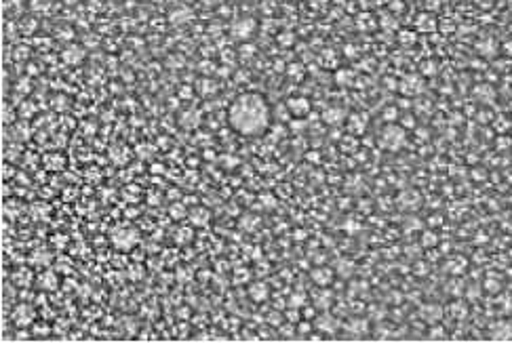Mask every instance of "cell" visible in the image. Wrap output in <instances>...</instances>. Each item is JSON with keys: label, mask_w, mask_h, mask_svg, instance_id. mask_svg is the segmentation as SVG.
Masks as SVG:
<instances>
[{"label": "cell", "mask_w": 512, "mask_h": 343, "mask_svg": "<svg viewBox=\"0 0 512 343\" xmlns=\"http://www.w3.org/2000/svg\"><path fill=\"white\" fill-rule=\"evenodd\" d=\"M228 122L240 135H262L270 124V106L260 93H243L228 108Z\"/></svg>", "instance_id": "cell-1"}, {"label": "cell", "mask_w": 512, "mask_h": 343, "mask_svg": "<svg viewBox=\"0 0 512 343\" xmlns=\"http://www.w3.org/2000/svg\"><path fill=\"white\" fill-rule=\"evenodd\" d=\"M403 144H405V128L394 126V124H388V126L381 131V146L386 148V150L396 152Z\"/></svg>", "instance_id": "cell-2"}, {"label": "cell", "mask_w": 512, "mask_h": 343, "mask_svg": "<svg viewBox=\"0 0 512 343\" xmlns=\"http://www.w3.org/2000/svg\"><path fill=\"white\" fill-rule=\"evenodd\" d=\"M230 32H232V36H236L240 40H247L255 32V21L251 17H240V19H236L232 23V30Z\"/></svg>", "instance_id": "cell-3"}, {"label": "cell", "mask_w": 512, "mask_h": 343, "mask_svg": "<svg viewBox=\"0 0 512 343\" xmlns=\"http://www.w3.org/2000/svg\"><path fill=\"white\" fill-rule=\"evenodd\" d=\"M443 307H440L438 303H424L422 307H420V318L424 320V322H428V324H436L440 318H443Z\"/></svg>", "instance_id": "cell-4"}, {"label": "cell", "mask_w": 512, "mask_h": 343, "mask_svg": "<svg viewBox=\"0 0 512 343\" xmlns=\"http://www.w3.org/2000/svg\"><path fill=\"white\" fill-rule=\"evenodd\" d=\"M316 328L325 335H335L337 328H339V320L333 316V314H321V316L316 318Z\"/></svg>", "instance_id": "cell-5"}, {"label": "cell", "mask_w": 512, "mask_h": 343, "mask_svg": "<svg viewBox=\"0 0 512 343\" xmlns=\"http://www.w3.org/2000/svg\"><path fill=\"white\" fill-rule=\"evenodd\" d=\"M11 318L15 320L17 326H30L34 324V310L30 305H17Z\"/></svg>", "instance_id": "cell-6"}, {"label": "cell", "mask_w": 512, "mask_h": 343, "mask_svg": "<svg viewBox=\"0 0 512 343\" xmlns=\"http://www.w3.org/2000/svg\"><path fill=\"white\" fill-rule=\"evenodd\" d=\"M422 204V198L415 190H407L403 192L401 196H398V207L405 209V211H415L418 207Z\"/></svg>", "instance_id": "cell-7"}, {"label": "cell", "mask_w": 512, "mask_h": 343, "mask_svg": "<svg viewBox=\"0 0 512 343\" xmlns=\"http://www.w3.org/2000/svg\"><path fill=\"white\" fill-rule=\"evenodd\" d=\"M310 101L304 97H295V99H289L287 101V110L289 114H293V116H306V114L310 112Z\"/></svg>", "instance_id": "cell-8"}, {"label": "cell", "mask_w": 512, "mask_h": 343, "mask_svg": "<svg viewBox=\"0 0 512 343\" xmlns=\"http://www.w3.org/2000/svg\"><path fill=\"white\" fill-rule=\"evenodd\" d=\"M249 295H251L253 301L262 303V301H266V299H268L270 291H268V287H266L264 282H255V284H251V287H249Z\"/></svg>", "instance_id": "cell-9"}, {"label": "cell", "mask_w": 512, "mask_h": 343, "mask_svg": "<svg viewBox=\"0 0 512 343\" xmlns=\"http://www.w3.org/2000/svg\"><path fill=\"white\" fill-rule=\"evenodd\" d=\"M312 280H314L318 287H327V284H331V280H333V271L327 267H316L312 271Z\"/></svg>", "instance_id": "cell-10"}, {"label": "cell", "mask_w": 512, "mask_h": 343, "mask_svg": "<svg viewBox=\"0 0 512 343\" xmlns=\"http://www.w3.org/2000/svg\"><path fill=\"white\" fill-rule=\"evenodd\" d=\"M447 312L451 314V318H453V320H464V318L468 316V305H466L464 301H460V299H455L453 303H449Z\"/></svg>", "instance_id": "cell-11"}, {"label": "cell", "mask_w": 512, "mask_h": 343, "mask_svg": "<svg viewBox=\"0 0 512 343\" xmlns=\"http://www.w3.org/2000/svg\"><path fill=\"white\" fill-rule=\"evenodd\" d=\"M348 331L352 335H367L369 333V320L367 318H352L348 322Z\"/></svg>", "instance_id": "cell-12"}, {"label": "cell", "mask_w": 512, "mask_h": 343, "mask_svg": "<svg viewBox=\"0 0 512 343\" xmlns=\"http://www.w3.org/2000/svg\"><path fill=\"white\" fill-rule=\"evenodd\" d=\"M426 335H428L430 341H443V339H447L449 333H447V328L443 324L436 322V324H430V328H428V333H426Z\"/></svg>", "instance_id": "cell-13"}, {"label": "cell", "mask_w": 512, "mask_h": 343, "mask_svg": "<svg viewBox=\"0 0 512 343\" xmlns=\"http://www.w3.org/2000/svg\"><path fill=\"white\" fill-rule=\"evenodd\" d=\"M61 57H63V61H68V63H78V61H82L84 51L80 47H68Z\"/></svg>", "instance_id": "cell-14"}, {"label": "cell", "mask_w": 512, "mask_h": 343, "mask_svg": "<svg viewBox=\"0 0 512 343\" xmlns=\"http://www.w3.org/2000/svg\"><path fill=\"white\" fill-rule=\"evenodd\" d=\"M447 293L451 295V297H462V293H464V280L460 278V276H453L451 280H449V289H447Z\"/></svg>", "instance_id": "cell-15"}, {"label": "cell", "mask_w": 512, "mask_h": 343, "mask_svg": "<svg viewBox=\"0 0 512 343\" xmlns=\"http://www.w3.org/2000/svg\"><path fill=\"white\" fill-rule=\"evenodd\" d=\"M420 245H422L424 249H432V247L438 245V236H436L432 230H426V232H422V236H420Z\"/></svg>", "instance_id": "cell-16"}, {"label": "cell", "mask_w": 512, "mask_h": 343, "mask_svg": "<svg viewBox=\"0 0 512 343\" xmlns=\"http://www.w3.org/2000/svg\"><path fill=\"white\" fill-rule=\"evenodd\" d=\"M359 118V114H352L350 116V120H348V131H352V133H363L365 131V124H367V120L363 118V120H357Z\"/></svg>", "instance_id": "cell-17"}, {"label": "cell", "mask_w": 512, "mask_h": 343, "mask_svg": "<svg viewBox=\"0 0 512 343\" xmlns=\"http://www.w3.org/2000/svg\"><path fill=\"white\" fill-rule=\"evenodd\" d=\"M491 335H493L491 339H497V341H504V339H510V337H512V328H510L508 324L500 322V324H497V333L493 331Z\"/></svg>", "instance_id": "cell-18"}, {"label": "cell", "mask_w": 512, "mask_h": 343, "mask_svg": "<svg viewBox=\"0 0 512 343\" xmlns=\"http://www.w3.org/2000/svg\"><path fill=\"white\" fill-rule=\"evenodd\" d=\"M464 265H466V261L460 259V257H458L455 261H449V263H447V267H449V271H451L453 276H460L462 271H464Z\"/></svg>", "instance_id": "cell-19"}, {"label": "cell", "mask_w": 512, "mask_h": 343, "mask_svg": "<svg viewBox=\"0 0 512 343\" xmlns=\"http://www.w3.org/2000/svg\"><path fill=\"white\" fill-rule=\"evenodd\" d=\"M51 5H53V0H32V3H30L32 11H36V13H47V9Z\"/></svg>", "instance_id": "cell-20"}, {"label": "cell", "mask_w": 512, "mask_h": 343, "mask_svg": "<svg viewBox=\"0 0 512 343\" xmlns=\"http://www.w3.org/2000/svg\"><path fill=\"white\" fill-rule=\"evenodd\" d=\"M428 271H430V263H426V261H415V265H413V274H415V276L424 278V276H428Z\"/></svg>", "instance_id": "cell-21"}, {"label": "cell", "mask_w": 512, "mask_h": 343, "mask_svg": "<svg viewBox=\"0 0 512 343\" xmlns=\"http://www.w3.org/2000/svg\"><path fill=\"white\" fill-rule=\"evenodd\" d=\"M284 318H287L289 322H293V324H300V320H304V314L300 310H287L284 312Z\"/></svg>", "instance_id": "cell-22"}, {"label": "cell", "mask_w": 512, "mask_h": 343, "mask_svg": "<svg viewBox=\"0 0 512 343\" xmlns=\"http://www.w3.org/2000/svg\"><path fill=\"white\" fill-rule=\"evenodd\" d=\"M396 118H398V110H396L394 106H390V108L383 110V120H386V122H394Z\"/></svg>", "instance_id": "cell-23"}, {"label": "cell", "mask_w": 512, "mask_h": 343, "mask_svg": "<svg viewBox=\"0 0 512 343\" xmlns=\"http://www.w3.org/2000/svg\"><path fill=\"white\" fill-rule=\"evenodd\" d=\"M369 314H371V316H377V322H381V320H383V316H386V310H383V307H375V305H371V307H369Z\"/></svg>", "instance_id": "cell-24"}, {"label": "cell", "mask_w": 512, "mask_h": 343, "mask_svg": "<svg viewBox=\"0 0 512 343\" xmlns=\"http://www.w3.org/2000/svg\"><path fill=\"white\" fill-rule=\"evenodd\" d=\"M268 324L270 326H280L282 324V314H270V316H268Z\"/></svg>", "instance_id": "cell-25"}, {"label": "cell", "mask_w": 512, "mask_h": 343, "mask_svg": "<svg viewBox=\"0 0 512 343\" xmlns=\"http://www.w3.org/2000/svg\"><path fill=\"white\" fill-rule=\"evenodd\" d=\"M310 324L306 322V318L304 320H300V328H297V335H310Z\"/></svg>", "instance_id": "cell-26"}, {"label": "cell", "mask_w": 512, "mask_h": 343, "mask_svg": "<svg viewBox=\"0 0 512 343\" xmlns=\"http://www.w3.org/2000/svg\"><path fill=\"white\" fill-rule=\"evenodd\" d=\"M15 339H19V341H27V339H32V333L27 331V328H19L17 331V337Z\"/></svg>", "instance_id": "cell-27"}, {"label": "cell", "mask_w": 512, "mask_h": 343, "mask_svg": "<svg viewBox=\"0 0 512 343\" xmlns=\"http://www.w3.org/2000/svg\"><path fill=\"white\" fill-rule=\"evenodd\" d=\"M350 310H352L354 314H359V312H365V303H363V301H359V299H354V301H352V305H350Z\"/></svg>", "instance_id": "cell-28"}, {"label": "cell", "mask_w": 512, "mask_h": 343, "mask_svg": "<svg viewBox=\"0 0 512 343\" xmlns=\"http://www.w3.org/2000/svg\"><path fill=\"white\" fill-rule=\"evenodd\" d=\"M255 53V49L251 47V45H245V47H240V57H251Z\"/></svg>", "instance_id": "cell-29"}, {"label": "cell", "mask_w": 512, "mask_h": 343, "mask_svg": "<svg viewBox=\"0 0 512 343\" xmlns=\"http://www.w3.org/2000/svg\"><path fill=\"white\" fill-rule=\"evenodd\" d=\"M403 118H405V120H403V126H405V128H409V126L413 128V126H415V120H413V116H409V114H405Z\"/></svg>", "instance_id": "cell-30"}, {"label": "cell", "mask_w": 512, "mask_h": 343, "mask_svg": "<svg viewBox=\"0 0 512 343\" xmlns=\"http://www.w3.org/2000/svg\"><path fill=\"white\" fill-rule=\"evenodd\" d=\"M306 316H314V310H312V307H306V310H304V318H306Z\"/></svg>", "instance_id": "cell-31"}]
</instances>
